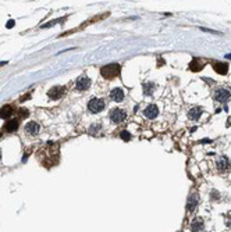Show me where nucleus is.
Listing matches in <instances>:
<instances>
[{"instance_id": "1", "label": "nucleus", "mask_w": 231, "mask_h": 232, "mask_svg": "<svg viewBox=\"0 0 231 232\" xmlns=\"http://www.w3.org/2000/svg\"><path fill=\"white\" fill-rule=\"evenodd\" d=\"M120 71H121V67H120V64H116V63L107 64V65H105L103 68L100 69L102 76H105L106 79H113V78L119 76Z\"/></svg>"}, {"instance_id": "2", "label": "nucleus", "mask_w": 231, "mask_h": 232, "mask_svg": "<svg viewBox=\"0 0 231 232\" xmlns=\"http://www.w3.org/2000/svg\"><path fill=\"white\" fill-rule=\"evenodd\" d=\"M105 107H106V103H105V100L98 99V97L92 99V100L88 103V108H89V111H91V113H94V114L103 111V110H105Z\"/></svg>"}, {"instance_id": "3", "label": "nucleus", "mask_w": 231, "mask_h": 232, "mask_svg": "<svg viewBox=\"0 0 231 232\" xmlns=\"http://www.w3.org/2000/svg\"><path fill=\"white\" fill-rule=\"evenodd\" d=\"M109 117H110V119H112L113 122L120 124V122L125 121V118H127V111L123 110V108H119V107H117V108H113L112 111H110Z\"/></svg>"}, {"instance_id": "4", "label": "nucleus", "mask_w": 231, "mask_h": 232, "mask_svg": "<svg viewBox=\"0 0 231 232\" xmlns=\"http://www.w3.org/2000/svg\"><path fill=\"white\" fill-rule=\"evenodd\" d=\"M231 97V93L230 90H227V89H217L216 92H214V99L217 101H220V103H224V101H227L228 99Z\"/></svg>"}, {"instance_id": "5", "label": "nucleus", "mask_w": 231, "mask_h": 232, "mask_svg": "<svg viewBox=\"0 0 231 232\" xmlns=\"http://www.w3.org/2000/svg\"><path fill=\"white\" fill-rule=\"evenodd\" d=\"M63 94H64V88H61V86H53V88L47 92V96H49L52 100H59Z\"/></svg>"}, {"instance_id": "6", "label": "nucleus", "mask_w": 231, "mask_h": 232, "mask_svg": "<svg viewBox=\"0 0 231 232\" xmlns=\"http://www.w3.org/2000/svg\"><path fill=\"white\" fill-rule=\"evenodd\" d=\"M91 86V79L87 75H82L77 79V89L78 90H87Z\"/></svg>"}, {"instance_id": "7", "label": "nucleus", "mask_w": 231, "mask_h": 232, "mask_svg": "<svg viewBox=\"0 0 231 232\" xmlns=\"http://www.w3.org/2000/svg\"><path fill=\"white\" fill-rule=\"evenodd\" d=\"M157 114H159V108H157L156 104H149V106L145 108V111H144L145 117H146V118H150V119L156 118Z\"/></svg>"}, {"instance_id": "8", "label": "nucleus", "mask_w": 231, "mask_h": 232, "mask_svg": "<svg viewBox=\"0 0 231 232\" xmlns=\"http://www.w3.org/2000/svg\"><path fill=\"white\" fill-rule=\"evenodd\" d=\"M230 167H231L230 160L225 156H221L217 160V168H219V171H227V169H230Z\"/></svg>"}, {"instance_id": "9", "label": "nucleus", "mask_w": 231, "mask_h": 232, "mask_svg": "<svg viewBox=\"0 0 231 232\" xmlns=\"http://www.w3.org/2000/svg\"><path fill=\"white\" fill-rule=\"evenodd\" d=\"M25 131L28 132L29 135H36L38 132L40 131V126H39V124L35 122V121H29V122L25 125Z\"/></svg>"}, {"instance_id": "10", "label": "nucleus", "mask_w": 231, "mask_h": 232, "mask_svg": "<svg viewBox=\"0 0 231 232\" xmlns=\"http://www.w3.org/2000/svg\"><path fill=\"white\" fill-rule=\"evenodd\" d=\"M198 200H199V197H198V194L196 193H192L189 197H188V203H187V208L188 211H194L196 206H198Z\"/></svg>"}, {"instance_id": "11", "label": "nucleus", "mask_w": 231, "mask_h": 232, "mask_svg": "<svg viewBox=\"0 0 231 232\" xmlns=\"http://www.w3.org/2000/svg\"><path fill=\"white\" fill-rule=\"evenodd\" d=\"M110 97H112L114 101H117V103L123 101L124 100V92H123V89H120V88L113 89L112 93H110Z\"/></svg>"}, {"instance_id": "12", "label": "nucleus", "mask_w": 231, "mask_h": 232, "mask_svg": "<svg viewBox=\"0 0 231 232\" xmlns=\"http://www.w3.org/2000/svg\"><path fill=\"white\" fill-rule=\"evenodd\" d=\"M4 131L8 132V133H11V132H15L17 131V128H18V121L17 119H8L6 124H4Z\"/></svg>"}, {"instance_id": "13", "label": "nucleus", "mask_w": 231, "mask_h": 232, "mask_svg": "<svg viewBox=\"0 0 231 232\" xmlns=\"http://www.w3.org/2000/svg\"><path fill=\"white\" fill-rule=\"evenodd\" d=\"M213 68L216 72H219L220 75H225L228 71V64L227 63H213Z\"/></svg>"}, {"instance_id": "14", "label": "nucleus", "mask_w": 231, "mask_h": 232, "mask_svg": "<svg viewBox=\"0 0 231 232\" xmlns=\"http://www.w3.org/2000/svg\"><path fill=\"white\" fill-rule=\"evenodd\" d=\"M202 113H203V110H202V107H198V106H195L194 108H191L189 110V113H188V118L189 119H198L202 115Z\"/></svg>"}, {"instance_id": "15", "label": "nucleus", "mask_w": 231, "mask_h": 232, "mask_svg": "<svg viewBox=\"0 0 231 232\" xmlns=\"http://www.w3.org/2000/svg\"><path fill=\"white\" fill-rule=\"evenodd\" d=\"M13 111H14V108H13L10 104L3 106L0 108V118H8V117H11Z\"/></svg>"}, {"instance_id": "16", "label": "nucleus", "mask_w": 231, "mask_h": 232, "mask_svg": "<svg viewBox=\"0 0 231 232\" xmlns=\"http://www.w3.org/2000/svg\"><path fill=\"white\" fill-rule=\"evenodd\" d=\"M191 229H192V232H200L202 229H203V221H202V218H195L194 221H192V224H191Z\"/></svg>"}, {"instance_id": "17", "label": "nucleus", "mask_w": 231, "mask_h": 232, "mask_svg": "<svg viewBox=\"0 0 231 232\" xmlns=\"http://www.w3.org/2000/svg\"><path fill=\"white\" fill-rule=\"evenodd\" d=\"M203 65H205L203 61H200L198 58H194V60L191 61V64H189V68L192 69L194 72H198V71H200V69L203 68Z\"/></svg>"}, {"instance_id": "18", "label": "nucleus", "mask_w": 231, "mask_h": 232, "mask_svg": "<svg viewBox=\"0 0 231 232\" xmlns=\"http://www.w3.org/2000/svg\"><path fill=\"white\" fill-rule=\"evenodd\" d=\"M153 90H155V85L152 83V82H148V83H145L144 85V93L146 96H149V94L153 93Z\"/></svg>"}, {"instance_id": "19", "label": "nucleus", "mask_w": 231, "mask_h": 232, "mask_svg": "<svg viewBox=\"0 0 231 232\" xmlns=\"http://www.w3.org/2000/svg\"><path fill=\"white\" fill-rule=\"evenodd\" d=\"M120 138L123 139V140H125V142H128V140H131V133L127 131H121L120 132Z\"/></svg>"}, {"instance_id": "20", "label": "nucleus", "mask_w": 231, "mask_h": 232, "mask_svg": "<svg viewBox=\"0 0 231 232\" xmlns=\"http://www.w3.org/2000/svg\"><path fill=\"white\" fill-rule=\"evenodd\" d=\"M28 110L27 108H20V111H18V115H20V118H25V117H28Z\"/></svg>"}, {"instance_id": "21", "label": "nucleus", "mask_w": 231, "mask_h": 232, "mask_svg": "<svg viewBox=\"0 0 231 232\" xmlns=\"http://www.w3.org/2000/svg\"><path fill=\"white\" fill-rule=\"evenodd\" d=\"M200 29L205 32H210V33H216V35H221V32L219 31H214V29H209V28H203V26H200Z\"/></svg>"}, {"instance_id": "22", "label": "nucleus", "mask_w": 231, "mask_h": 232, "mask_svg": "<svg viewBox=\"0 0 231 232\" xmlns=\"http://www.w3.org/2000/svg\"><path fill=\"white\" fill-rule=\"evenodd\" d=\"M57 22H60V19H54V21H50V22H47V24L42 25V28H49V26H53L54 24H57Z\"/></svg>"}, {"instance_id": "23", "label": "nucleus", "mask_w": 231, "mask_h": 232, "mask_svg": "<svg viewBox=\"0 0 231 232\" xmlns=\"http://www.w3.org/2000/svg\"><path fill=\"white\" fill-rule=\"evenodd\" d=\"M15 25V21L14 19H8V22L6 24V28H8V29H11L13 26Z\"/></svg>"}, {"instance_id": "24", "label": "nucleus", "mask_w": 231, "mask_h": 232, "mask_svg": "<svg viewBox=\"0 0 231 232\" xmlns=\"http://www.w3.org/2000/svg\"><path fill=\"white\" fill-rule=\"evenodd\" d=\"M225 224L228 226H231V217H227V218H225Z\"/></svg>"}, {"instance_id": "25", "label": "nucleus", "mask_w": 231, "mask_h": 232, "mask_svg": "<svg viewBox=\"0 0 231 232\" xmlns=\"http://www.w3.org/2000/svg\"><path fill=\"white\" fill-rule=\"evenodd\" d=\"M212 197H216V199H219V193H217V192H212Z\"/></svg>"}, {"instance_id": "26", "label": "nucleus", "mask_w": 231, "mask_h": 232, "mask_svg": "<svg viewBox=\"0 0 231 232\" xmlns=\"http://www.w3.org/2000/svg\"><path fill=\"white\" fill-rule=\"evenodd\" d=\"M157 61H159V63H157V65H163V61H164V60H163V58H159V60H157Z\"/></svg>"}, {"instance_id": "27", "label": "nucleus", "mask_w": 231, "mask_h": 232, "mask_svg": "<svg viewBox=\"0 0 231 232\" xmlns=\"http://www.w3.org/2000/svg\"><path fill=\"white\" fill-rule=\"evenodd\" d=\"M225 58H227V60H231V53H228V54H225Z\"/></svg>"}, {"instance_id": "28", "label": "nucleus", "mask_w": 231, "mask_h": 232, "mask_svg": "<svg viewBox=\"0 0 231 232\" xmlns=\"http://www.w3.org/2000/svg\"><path fill=\"white\" fill-rule=\"evenodd\" d=\"M0 136H1V133H0Z\"/></svg>"}]
</instances>
